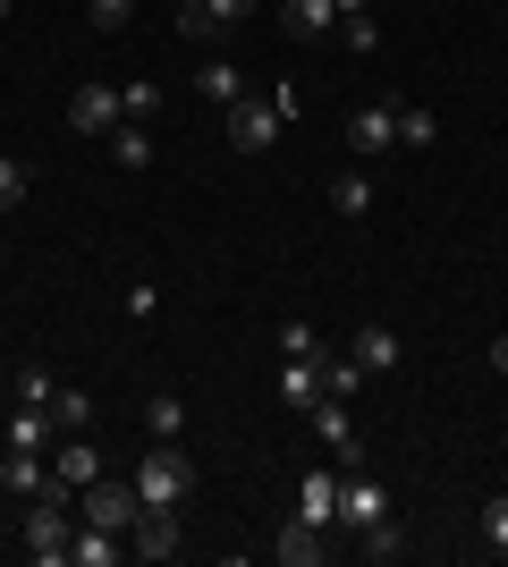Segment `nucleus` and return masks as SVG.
Instances as JSON below:
<instances>
[{"mask_svg":"<svg viewBox=\"0 0 508 567\" xmlns=\"http://www.w3.org/2000/svg\"><path fill=\"white\" fill-rule=\"evenodd\" d=\"M69 483H51V492L25 499V559L34 567H69V543H76V508H69Z\"/></svg>","mask_w":508,"mask_h":567,"instance_id":"f257e3e1","label":"nucleus"},{"mask_svg":"<svg viewBox=\"0 0 508 567\" xmlns=\"http://www.w3.org/2000/svg\"><path fill=\"white\" fill-rule=\"evenodd\" d=\"M127 483L145 492V508H187L195 466H187V450H178V441H153V450L136 457V474H127Z\"/></svg>","mask_w":508,"mask_h":567,"instance_id":"f03ea898","label":"nucleus"},{"mask_svg":"<svg viewBox=\"0 0 508 567\" xmlns=\"http://www.w3.org/2000/svg\"><path fill=\"white\" fill-rule=\"evenodd\" d=\"M76 517L85 525H111V534H127V525L145 517V492H136V483H111V474H102V483H85V492H76Z\"/></svg>","mask_w":508,"mask_h":567,"instance_id":"7ed1b4c3","label":"nucleus"},{"mask_svg":"<svg viewBox=\"0 0 508 567\" xmlns=\"http://www.w3.org/2000/svg\"><path fill=\"white\" fill-rule=\"evenodd\" d=\"M305 415H314L322 450H331V466H339V474H356V466H364V432H356V415H348V399H314Z\"/></svg>","mask_w":508,"mask_h":567,"instance_id":"20e7f679","label":"nucleus"},{"mask_svg":"<svg viewBox=\"0 0 508 567\" xmlns=\"http://www.w3.org/2000/svg\"><path fill=\"white\" fill-rule=\"evenodd\" d=\"M229 144H238V153H271V144H280V111L255 102V94H238L229 102Z\"/></svg>","mask_w":508,"mask_h":567,"instance_id":"39448f33","label":"nucleus"},{"mask_svg":"<svg viewBox=\"0 0 508 567\" xmlns=\"http://www.w3.org/2000/svg\"><path fill=\"white\" fill-rule=\"evenodd\" d=\"M390 517V499H382V483H373V474H339V525H348V534H364V525H382Z\"/></svg>","mask_w":508,"mask_h":567,"instance_id":"423d86ee","label":"nucleus"},{"mask_svg":"<svg viewBox=\"0 0 508 567\" xmlns=\"http://www.w3.org/2000/svg\"><path fill=\"white\" fill-rule=\"evenodd\" d=\"M120 85H76V94H69V127H76V136H111V127H120Z\"/></svg>","mask_w":508,"mask_h":567,"instance_id":"0eeeda50","label":"nucleus"},{"mask_svg":"<svg viewBox=\"0 0 508 567\" xmlns=\"http://www.w3.org/2000/svg\"><path fill=\"white\" fill-rule=\"evenodd\" d=\"M51 483H69V492H85V483H102V450L85 441V432H69L60 450H51Z\"/></svg>","mask_w":508,"mask_h":567,"instance_id":"6e6552de","label":"nucleus"},{"mask_svg":"<svg viewBox=\"0 0 508 567\" xmlns=\"http://www.w3.org/2000/svg\"><path fill=\"white\" fill-rule=\"evenodd\" d=\"M127 550L136 559H178V508H145V517L127 525Z\"/></svg>","mask_w":508,"mask_h":567,"instance_id":"1a4fd4ad","label":"nucleus"},{"mask_svg":"<svg viewBox=\"0 0 508 567\" xmlns=\"http://www.w3.org/2000/svg\"><path fill=\"white\" fill-rule=\"evenodd\" d=\"M280 25H289V43H322L339 34V0H280Z\"/></svg>","mask_w":508,"mask_h":567,"instance_id":"9d476101","label":"nucleus"},{"mask_svg":"<svg viewBox=\"0 0 508 567\" xmlns=\"http://www.w3.org/2000/svg\"><path fill=\"white\" fill-rule=\"evenodd\" d=\"M0 492H9V499L51 492V457L43 450H9V457H0Z\"/></svg>","mask_w":508,"mask_h":567,"instance_id":"9b49d317","label":"nucleus"},{"mask_svg":"<svg viewBox=\"0 0 508 567\" xmlns=\"http://www.w3.org/2000/svg\"><path fill=\"white\" fill-rule=\"evenodd\" d=\"M297 517L331 534L339 525V474H305V483H297Z\"/></svg>","mask_w":508,"mask_h":567,"instance_id":"f8f14e48","label":"nucleus"},{"mask_svg":"<svg viewBox=\"0 0 508 567\" xmlns=\"http://www.w3.org/2000/svg\"><path fill=\"white\" fill-rule=\"evenodd\" d=\"M271 559H280V567H314V559H322V525L289 517L280 534H271Z\"/></svg>","mask_w":508,"mask_h":567,"instance_id":"ddd939ff","label":"nucleus"},{"mask_svg":"<svg viewBox=\"0 0 508 567\" xmlns=\"http://www.w3.org/2000/svg\"><path fill=\"white\" fill-rule=\"evenodd\" d=\"M120 550H127V534H111V525H85V517H76V543H69L76 567H120Z\"/></svg>","mask_w":508,"mask_h":567,"instance_id":"4468645a","label":"nucleus"},{"mask_svg":"<svg viewBox=\"0 0 508 567\" xmlns=\"http://www.w3.org/2000/svg\"><path fill=\"white\" fill-rule=\"evenodd\" d=\"M348 355H356L364 373H398V355H407V348H398V339H390L382 322H364V331L348 339Z\"/></svg>","mask_w":508,"mask_h":567,"instance_id":"2eb2a0df","label":"nucleus"},{"mask_svg":"<svg viewBox=\"0 0 508 567\" xmlns=\"http://www.w3.org/2000/svg\"><path fill=\"white\" fill-rule=\"evenodd\" d=\"M331 213L339 220H364V213H373V178H364V169H339V178H331Z\"/></svg>","mask_w":508,"mask_h":567,"instance_id":"dca6fc26","label":"nucleus"},{"mask_svg":"<svg viewBox=\"0 0 508 567\" xmlns=\"http://www.w3.org/2000/svg\"><path fill=\"white\" fill-rule=\"evenodd\" d=\"M280 399H289V406H314V399H322V355H297V364H280Z\"/></svg>","mask_w":508,"mask_h":567,"instance_id":"f3484780","label":"nucleus"},{"mask_svg":"<svg viewBox=\"0 0 508 567\" xmlns=\"http://www.w3.org/2000/svg\"><path fill=\"white\" fill-rule=\"evenodd\" d=\"M364 381H373V373H364L356 355H322V399H348V406H356Z\"/></svg>","mask_w":508,"mask_h":567,"instance_id":"a211bd4d","label":"nucleus"},{"mask_svg":"<svg viewBox=\"0 0 508 567\" xmlns=\"http://www.w3.org/2000/svg\"><path fill=\"white\" fill-rule=\"evenodd\" d=\"M348 144H356V153H390V144H398L390 111H356V118H348Z\"/></svg>","mask_w":508,"mask_h":567,"instance_id":"6ab92c4d","label":"nucleus"},{"mask_svg":"<svg viewBox=\"0 0 508 567\" xmlns=\"http://www.w3.org/2000/svg\"><path fill=\"white\" fill-rule=\"evenodd\" d=\"M195 85H204V94H212L220 111H229V102L246 94V76H238V60H204V69H195Z\"/></svg>","mask_w":508,"mask_h":567,"instance_id":"aec40b11","label":"nucleus"},{"mask_svg":"<svg viewBox=\"0 0 508 567\" xmlns=\"http://www.w3.org/2000/svg\"><path fill=\"white\" fill-rule=\"evenodd\" d=\"M390 127H398V144H407V153H424V144L440 136V118L424 111V102H407V111H390Z\"/></svg>","mask_w":508,"mask_h":567,"instance_id":"412c9836","label":"nucleus"},{"mask_svg":"<svg viewBox=\"0 0 508 567\" xmlns=\"http://www.w3.org/2000/svg\"><path fill=\"white\" fill-rule=\"evenodd\" d=\"M111 153H120V169H153V136L136 127V118H120V127H111Z\"/></svg>","mask_w":508,"mask_h":567,"instance_id":"4be33fe9","label":"nucleus"},{"mask_svg":"<svg viewBox=\"0 0 508 567\" xmlns=\"http://www.w3.org/2000/svg\"><path fill=\"white\" fill-rule=\"evenodd\" d=\"M145 432H153V441H178V432H187V406L169 399V390H153V399H145Z\"/></svg>","mask_w":508,"mask_h":567,"instance_id":"5701e85b","label":"nucleus"},{"mask_svg":"<svg viewBox=\"0 0 508 567\" xmlns=\"http://www.w3.org/2000/svg\"><path fill=\"white\" fill-rule=\"evenodd\" d=\"M271 348H280V364H297V355H322V331H314V322H280Z\"/></svg>","mask_w":508,"mask_h":567,"instance_id":"b1692460","label":"nucleus"},{"mask_svg":"<svg viewBox=\"0 0 508 567\" xmlns=\"http://www.w3.org/2000/svg\"><path fill=\"white\" fill-rule=\"evenodd\" d=\"M51 424H60V432H85V424H94V399H85V390H51Z\"/></svg>","mask_w":508,"mask_h":567,"instance_id":"393cba45","label":"nucleus"},{"mask_svg":"<svg viewBox=\"0 0 508 567\" xmlns=\"http://www.w3.org/2000/svg\"><path fill=\"white\" fill-rule=\"evenodd\" d=\"M51 441V415L43 406H18V415H9V450H43Z\"/></svg>","mask_w":508,"mask_h":567,"instance_id":"a878e982","label":"nucleus"},{"mask_svg":"<svg viewBox=\"0 0 508 567\" xmlns=\"http://www.w3.org/2000/svg\"><path fill=\"white\" fill-rule=\"evenodd\" d=\"M339 43L356 51V60H373V51H382V18H373V9H364V18H339Z\"/></svg>","mask_w":508,"mask_h":567,"instance_id":"bb28decb","label":"nucleus"},{"mask_svg":"<svg viewBox=\"0 0 508 567\" xmlns=\"http://www.w3.org/2000/svg\"><path fill=\"white\" fill-rule=\"evenodd\" d=\"M356 550H364V559H398V550H407V534H398V517L364 525V534H356Z\"/></svg>","mask_w":508,"mask_h":567,"instance_id":"cd10ccee","label":"nucleus"},{"mask_svg":"<svg viewBox=\"0 0 508 567\" xmlns=\"http://www.w3.org/2000/svg\"><path fill=\"white\" fill-rule=\"evenodd\" d=\"M25 187H34V169H25L18 153H0V213H18V204H25Z\"/></svg>","mask_w":508,"mask_h":567,"instance_id":"c85d7f7f","label":"nucleus"},{"mask_svg":"<svg viewBox=\"0 0 508 567\" xmlns=\"http://www.w3.org/2000/svg\"><path fill=\"white\" fill-rule=\"evenodd\" d=\"M9 390H18L25 406H51V373H43V364H18V373H9Z\"/></svg>","mask_w":508,"mask_h":567,"instance_id":"c756f323","label":"nucleus"},{"mask_svg":"<svg viewBox=\"0 0 508 567\" xmlns=\"http://www.w3.org/2000/svg\"><path fill=\"white\" fill-rule=\"evenodd\" d=\"M484 543L508 559V492H491V499H484Z\"/></svg>","mask_w":508,"mask_h":567,"instance_id":"7c9ffc66","label":"nucleus"},{"mask_svg":"<svg viewBox=\"0 0 508 567\" xmlns=\"http://www.w3.org/2000/svg\"><path fill=\"white\" fill-rule=\"evenodd\" d=\"M120 111L136 118V127H145V118L162 111V85H145V76H136V85H127V94H120Z\"/></svg>","mask_w":508,"mask_h":567,"instance_id":"2f4dec72","label":"nucleus"},{"mask_svg":"<svg viewBox=\"0 0 508 567\" xmlns=\"http://www.w3.org/2000/svg\"><path fill=\"white\" fill-rule=\"evenodd\" d=\"M85 18H94L102 34H120V25L136 18V0H85Z\"/></svg>","mask_w":508,"mask_h":567,"instance_id":"473e14b6","label":"nucleus"},{"mask_svg":"<svg viewBox=\"0 0 508 567\" xmlns=\"http://www.w3.org/2000/svg\"><path fill=\"white\" fill-rule=\"evenodd\" d=\"M212 9V25H238V18H255V0H204Z\"/></svg>","mask_w":508,"mask_h":567,"instance_id":"72a5a7b5","label":"nucleus"},{"mask_svg":"<svg viewBox=\"0 0 508 567\" xmlns=\"http://www.w3.org/2000/svg\"><path fill=\"white\" fill-rule=\"evenodd\" d=\"M491 373H500V381H508V339H491Z\"/></svg>","mask_w":508,"mask_h":567,"instance_id":"f704fd0d","label":"nucleus"},{"mask_svg":"<svg viewBox=\"0 0 508 567\" xmlns=\"http://www.w3.org/2000/svg\"><path fill=\"white\" fill-rule=\"evenodd\" d=\"M364 9H373V0H339V18H364Z\"/></svg>","mask_w":508,"mask_h":567,"instance_id":"c9c22d12","label":"nucleus"},{"mask_svg":"<svg viewBox=\"0 0 508 567\" xmlns=\"http://www.w3.org/2000/svg\"><path fill=\"white\" fill-rule=\"evenodd\" d=\"M0 390H9V355H0Z\"/></svg>","mask_w":508,"mask_h":567,"instance_id":"e433bc0d","label":"nucleus"},{"mask_svg":"<svg viewBox=\"0 0 508 567\" xmlns=\"http://www.w3.org/2000/svg\"><path fill=\"white\" fill-rule=\"evenodd\" d=\"M0 18H9V0H0Z\"/></svg>","mask_w":508,"mask_h":567,"instance_id":"4c0bfd02","label":"nucleus"},{"mask_svg":"<svg viewBox=\"0 0 508 567\" xmlns=\"http://www.w3.org/2000/svg\"><path fill=\"white\" fill-rule=\"evenodd\" d=\"M178 9H195V0H178Z\"/></svg>","mask_w":508,"mask_h":567,"instance_id":"58836bf2","label":"nucleus"}]
</instances>
